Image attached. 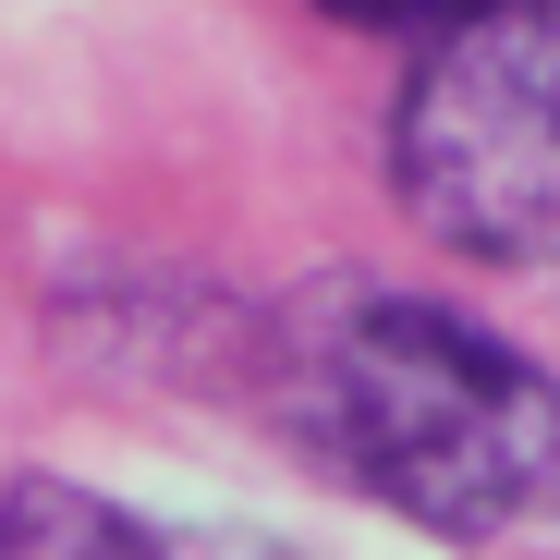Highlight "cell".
Segmentation results:
<instances>
[{"mask_svg":"<svg viewBox=\"0 0 560 560\" xmlns=\"http://www.w3.org/2000/svg\"><path fill=\"white\" fill-rule=\"evenodd\" d=\"M0 560H159L135 512H110L73 476H13L0 488Z\"/></svg>","mask_w":560,"mask_h":560,"instance_id":"3","label":"cell"},{"mask_svg":"<svg viewBox=\"0 0 560 560\" xmlns=\"http://www.w3.org/2000/svg\"><path fill=\"white\" fill-rule=\"evenodd\" d=\"M293 427L427 536H512L560 512V378L427 293H353L305 329Z\"/></svg>","mask_w":560,"mask_h":560,"instance_id":"1","label":"cell"},{"mask_svg":"<svg viewBox=\"0 0 560 560\" xmlns=\"http://www.w3.org/2000/svg\"><path fill=\"white\" fill-rule=\"evenodd\" d=\"M317 13H341V25H365V37H402V49H427V37H451L463 13H488V0H317Z\"/></svg>","mask_w":560,"mask_h":560,"instance_id":"4","label":"cell"},{"mask_svg":"<svg viewBox=\"0 0 560 560\" xmlns=\"http://www.w3.org/2000/svg\"><path fill=\"white\" fill-rule=\"evenodd\" d=\"M390 196L488 268H560V0H488L415 49Z\"/></svg>","mask_w":560,"mask_h":560,"instance_id":"2","label":"cell"}]
</instances>
